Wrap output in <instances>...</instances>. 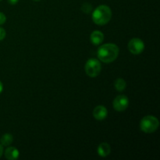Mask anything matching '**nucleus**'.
Masks as SVG:
<instances>
[{
  "instance_id": "f257e3e1",
  "label": "nucleus",
  "mask_w": 160,
  "mask_h": 160,
  "mask_svg": "<svg viewBox=\"0 0 160 160\" xmlns=\"http://www.w3.org/2000/svg\"><path fill=\"white\" fill-rule=\"evenodd\" d=\"M120 52L119 47L116 44H104L97 51L98 59L104 63H110L117 59Z\"/></svg>"
},
{
  "instance_id": "f03ea898",
  "label": "nucleus",
  "mask_w": 160,
  "mask_h": 160,
  "mask_svg": "<svg viewBox=\"0 0 160 160\" xmlns=\"http://www.w3.org/2000/svg\"><path fill=\"white\" fill-rule=\"evenodd\" d=\"M92 18L95 24L99 26L106 25L112 18V10L106 5H101L93 10Z\"/></svg>"
},
{
  "instance_id": "7ed1b4c3",
  "label": "nucleus",
  "mask_w": 160,
  "mask_h": 160,
  "mask_svg": "<svg viewBox=\"0 0 160 160\" xmlns=\"http://www.w3.org/2000/svg\"><path fill=\"white\" fill-rule=\"evenodd\" d=\"M159 121L156 117L148 115L144 117L140 122V129L146 134H152L158 130Z\"/></svg>"
},
{
  "instance_id": "20e7f679",
  "label": "nucleus",
  "mask_w": 160,
  "mask_h": 160,
  "mask_svg": "<svg viewBox=\"0 0 160 160\" xmlns=\"http://www.w3.org/2000/svg\"><path fill=\"white\" fill-rule=\"evenodd\" d=\"M84 70L86 74L90 78H96L98 76L102 70V65L99 60L97 59H89L84 66Z\"/></svg>"
},
{
  "instance_id": "39448f33",
  "label": "nucleus",
  "mask_w": 160,
  "mask_h": 160,
  "mask_svg": "<svg viewBox=\"0 0 160 160\" xmlns=\"http://www.w3.org/2000/svg\"><path fill=\"white\" fill-rule=\"evenodd\" d=\"M128 48L130 52L133 55H140L145 49V43L143 41L138 38L130 40L128 44Z\"/></svg>"
},
{
  "instance_id": "423d86ee",
  "label": "nucleus",
  "mask_w": 160,
  "mask_h": 160,
  "mask_svg": "<svg viewBox=\"0 0 160 160\" xmlns=\"http://www.w3.org/2000/svg\"><path fill=\"white\" fill-rule=\"evenodd\" d=\"M114 109L117 112H123L128 109L129 106V99L128 97L124 95H117L113 100L112 102Z\"/></svg>"
},
{
  "instance_id": "0eeeda50",
  "label": "nucleus",
  "mask_w": 160,
  "mask_h": 160,
  "mask_svg": "<svg viewBox=\"0 0 160 160\" xmlns=\"http://www.w3.org/2000/svg\"><path fill=\"white\" fill-rule=\"evenodd\" d=\"M108 110L104 106H97L93 110V117L97 120H103L107 117Z\"/></svg>"
},
{
  "instance_id": "6e6552de",
  "label": "nucleus",
  "mask_w": 160,
  "mask_h": 160,
  "mask_svg": "<svg viewBox=\"0 0 160 160\" xmlns=\"http://www.w3.org/2000/svg\"><path fill=\"white\" fill-rule=\"evenodd\" d=\"M90 41L94 45H99L104 41V34L100 31H95L91 34Z\"/></svg>"
},
{
  "instance_id": "1a4fd4ad",
  "label": "nucleus",
  "mask_w": 160,
  "mask_h": 160,
  "mask_svg": "<svg viewBox=\"0 0 160 160\" xmlns=\"http://www.w3.org/2000/svg\"><path fill=\"white\" fill-rule=\"evenodd\" d=\"M4 155L5 157L8 160H16L20 156V152H19L18 149L16 148L15 147H8L5 150Z\"/></svg>"
},
{
  "instance_id": "9d476101",
  "label": "nucleus",
  "mask_w": 160,
  "mask_h": 160,
  "mask_svg": "<svg viewBox=\"0 0 160 160\" xmlns=\"http://www.w3.org/2000/svg\"><path fill=\"white\" fill-rule=\"evenodd\" d=\"M97 152H98V156H101V157H107L111 152L110 145L108 143H106V142L101 143L98 146Z\"/></svg>"
},
{
  "instance_id": "9b49d317",
  "label": "nucleus",
  "mask_w": 160,
  "mask_h": 160,
  "mask_svg": "<svg viewBox=\"0 0 160 160\" xmlns=\"http://www.w3.org/2000/svg\"><path fill=\"white\" fill-rule=\"evenodd\" d=\"M13 142V137L9 133L4 134L0 138V143L2 146H9Z\"/></svg>"
},
{
  "instance_id": "f8f14e48",
  "label": "nucleus",
  "mask_w": 160,
  "mask_h": 160,
  "mask_svg": "<svg viewBox=\"0 0 160 160\" xmlns=\"http://www.w3.org/2000/svg\"><path fill=\"white\" fill-rule=\"evenodd\" d=\"M114 88L117 91L121 92L124 91L127 88V83L123 78H118L114 82Z\"/></svg>"
},
{
  "instance_id": "ddd939ff",
  "label": "nucleus",
  "mask_w": 160,
  "mask_h": 160,
  "mask_svg": "<svg viewBox=\"0 0 160 160\" xmlns=\"http://www.w3.org/2000/svg\"><path fill=\"white\" fill-rule=\"evenodd\" d=\"M81 9H82L83 12H85V13H90L92 11V6L90 3L84 2V4L82 5V6H81Z\"/></svg>"
},
{
  "instance_id": "4468645a",
  "label": "nucleus",
  "mask_w": 160,
  "mask_h": 160,
  "mask_svg": "<svg viewBox=\"0 0 160 160\" xmlns=\"http://www.w3.org/2000/svg\"><path fill=\"white\" fill-rule=\"evenodd\" d=\"M6 17L3 12H0V25H2L6 23Z\"/></svg>"
},
{
  "instance_id": "2eb2a0df",
  "label": "nucleus",
  "mask_w": 160,
  "mask_h": 160,
  "mask_svg": "<svg viewBox=\"0 0 160 160\" xmlns=\"http://www.w3.org/2000/svg\"><path fill=\"white\" fill-rule=\"evenodd\" d=\"M6 31L2 28H0V41H2L6 38Z\"/></svg>"
},
{
  "instance_id": "dca6fc26",
  "label": "nucleus",
  "mask_w": 160,
  "mask_h": 160,
  "mask_svg": "<svg viewBox=\"0 0 160 160\" xmlns=\"http://www.w3.org/2000/svg\"><path fill=\"white\" fill-rule=\"evenodd\" d=\"M8 2L10 5H16L19 2V0H7Z\"/></svg>"
},
{
  "instance_id": "f3484780",
  "label": "nucleus",
  "mask_w": 160,
  "mask_h": 160,
  "mask_svg": "<svg viewBox=\"0 0 160 160\" xmlns=\"http://www.w3.org/2000/svg\"><path fill=\"white\" fill-rule=\"evenodd\" d=\"M3 152H4V149H3V146L0 144V158L2 156Z\"/></svg>"
},
{
  "instance_id": "a211bd4d",
  "label": "nucleus",
  "mask_w": 160,
  "mask_h": 160,
  "mask_svg": "<svg viewBox=\"0 0 160 160\" xmlns=\"http://www.w3.org/2000/svg\"><path fill=\"white\" fill-rule=\"evenodd\" d=\"M2 91H3V84H2V83L0 81V94L2 92Z\"/></svg>"
},
{
  "instance_id": "6ab92c4d",
  "label": "nucleus",
  "mask_w": 160,
  "mask_h": 160,
  "mask_svg": "<svg viewBox=\"0 0 160 160\" xmlns=\"http://www.w3.org/2000/svg\"><path fill=\"white\" fill-rule=\"evenodd\" d=\"M33 1H35V2H38V1H40V0H33Z\"/></svg>"
},
{
  "instance_id": "aec40b11",
  "label": "nucleus",
  "mask_w": 160,
  "mask_h": 160,
  "mask_svg": "<svg viewBox=\"0 0 160 160\" xmlns=\"http://www.w3.org/2000/svg\"><path fill=\"white\" fill-rule=\"evenodd\" d=\"M0 1H2V0H0Z\"/></svg>"
}]
</instances>
